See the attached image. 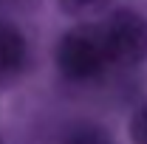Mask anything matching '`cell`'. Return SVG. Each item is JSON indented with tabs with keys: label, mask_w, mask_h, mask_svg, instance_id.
Returning <instances> with one entry per match:
<instances>
[{
	"label": "cell",
	"mask_w": 147,
	"mask_h": 144,
	"mask_svg": "<svg viewBox=\"0 0 147 144\" xmlns=\"http://www.w3.org/2000/svg\"><path fill=\"white\" fill-rule=\"evenodd\" d=\"M99 34L105 42L108 62L116 65H139L147 57V20L139 11H113L102 26Z\"/></svg>",
	"instance_id": "2"
},
{
	"label": "cell",
	"mask_w": 147,
	"mask_h": 144,
	"mask_svg": "<svg viewBox=\"0 0 147 144\" xmlns=\"http://www.w3.org/2000/svg\"><path fill=\"white\" fill-rule=\"evenodd\" d=\"M65 144H96V136H93V130H76L68 136Z\"/></svg>",
	"instance_id": "6"
},
{
	"label": "cell",
	"mask_w": 147,
	"mask_h": 144,
	"mask_svg": "<svg viewBox=\"0 0 147 144\" xmlns=\"http://www.w3.org/2000/svg\"><path fill=\"white\" fill-rule=\"evenodd\" d=\"M110 0H59V6L68 11V14H74V17H96V14H102L105 9H108Z\"/></svg>",
	"instance_id": "4"
},
{
	"label": "cell",
	"mask_w": 147,
	"mask_h": 144,
	"mask_svg": "<svg viewBox=\"0 0 147 144\" xmlns=\"http://www.w3.org/2000/svg\"><path fill=\"white\" fill-rule=\"evenodd\" d=\"M130 136L136 144H147V102L139 105L133 119H130Z\"/></svg>",
	"instance_id": "5"
},
{
	"label": "cell",
	"mask_w": 147,
	"mask_h": 144,
	"mask_svg": "<svg viewBox=\"0 0 147 144\" xmlns=\"http://www.w3.org/2000/svg\"><path fill=\"white\" fill-rule=\"evenodd\" d=\"M26 37L17 26L11 23H0V73L9 76V73H17L26 65Z\"/></svg>",
	"instance_id": "3"
},
{
	"label": "cell",
	"mask_w": 147,
	"mask_h": 144,
	"mask_svg": "<svg viewBox=\"0 0 147 144\" xmlns=\"http://www.w3.org/2000/svg\"><path fill=\"white\" fill-rule=\"evenodd\" d=\"M105 65H108V54H105L99 26L82 23L62 34L57 45V68L65 79L88 82L93 76H99Z\"/></svg>",
	"instance_id": "1"
}]
</instances>
